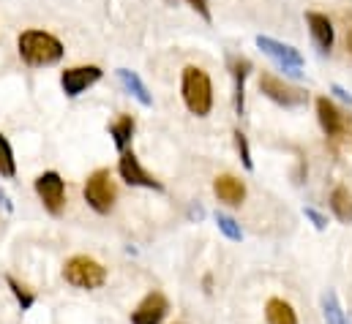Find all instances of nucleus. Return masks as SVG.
Returning a JSON list of instances; mask_svg holds the SVG:
<instances>
[{"label":"nucleus","instance_id":"obj_24","mask_svg":"<svg viewBox=\"0 0 352 324\" xmlns=\"http://www.w3.org/2000/svg\"><path fill=\"white\" fill-rule=\"evenodd\" d=\"M303 216L314 224V229H320V232L328 229V216H322L320 210H314V207H303Z\"/></svg>","mask_w":352,"mask_h":324},{"label":"nucleus","instance_id":"obj_18","mask_svg":"<svg viewBox=\"0 0 352 324\" xmlns=\"http://www.w3.org/2000/svg\"><path fill=\"white\" fill-rule=\"evenodd\" d=\"M331 210L342 224H352V191L347 185H336L331 194Z\"/></svg>","mask_w":352,"mask_h":324},{"label":"nucleus","instance_id":"obj_12","mask_svg":"<svg viewBox=\"0 0 352 324\" xmlns=\"http://www.w3.org/2000/svg\"><path fill=\"white\" fill-rule=\"evenodd\" d=\"M306 25H309V33H311V41L317 44V49L322 55H328L336 41V30H333V22L328 19V14L306 11Z\"/></svg>","mask_w":352,"mask_h":324},{"label":"nucleus","instance_id":"obj_28","mask_svg":"<svg viewBox=\"0 0 352 324\" xmlns=\"http://www.w3.org/2000/svg\"><path fill=\"white\" fill-rule=\"evenodd\" d=\"M188 218H197V221H199V218H205V210H202V207H191V210H188Z\"/></svg>","mask_w":352,"mask_h":324},{"label":"nucleus","instance_id":"obj_4","mask_svg":"<svg viewBox=\"0 0 352 324\" xmlns=\"http://www.w3.org/2000/svg\"><path fill=\"white\" fill-rule=\"evenodd\" d=\"M82 194H85V202L90 205L93 213L109 216L112 207H115V199H118V188H115V183H112L109 169H96V172H90Z\"/></svg>","mask_w":352,"mask_h":324},{"label":"nucleus","instance_id":"obj_22","mask_svg":"<svg viewBox=\"0 0 352 324\" xmlns=\"http://www.w3.org/2000/svg\"><path fill=\"white\" fill-rule=\"evenodd\" d=\"M16 174V159L11 150V142L0 134V177H14Z\"/></svg>","mask_w":352,"mask_h":324},{"label":"nucleus","instance_id":"obj_26","mask_svg":"<svg viewBox=\"0 0 352 324\" xmlns=\"http://www.w3.org/2000/svg\"><path fill=\"white\" fill-rule=\"evenodd\" d=\"M331 93H333L336 98H342L344 104H350V106H352V93L347 90V87H342L339 82H333V84H331Z\"/></svg>","mask_w":352,"mask_h":324},{"label":"nucleus","instance_id":"obj_14","mask_svg":"<svg viewBox=\"0 0 352 324\" xmlns=\"http://www.w3.org/2000/svg\"><path fill=\"white\" fill-rule=\"evenodd\" d=\"M230 71L235 80V115L243 117L246 115V80L252 74V60L246 58H230Z\"/></svg>","mask_w":352,"mask_h":324},{"label":"nucleus","instance_id":"obj_27","mask_svg":"<svg viewBox=\"0 0 352 324\" xmlns=\"http://www.w3.org/2000/svg\"><path fill=\"white\" fill-rule=\"evenodd\" d=\"M0 207H3L6 213H14V202H11V196H8L6 188H0Z\"/></svg>","mask_w":352,"mask_h":324},{"label":"nucleus","instance_id":"obj_1","mask_svg":"<svg viewBox=\"0 0 352 324\" xmlns=\"http://www.w3.org/2000/svg\"><path fill=\"white\" fill-rule=\"evenodd\" d=\"M16 52L19 58L33 66V69H47V66H55L63 60L66 49H63V41L47 30H22L19 38H16Z\"/></svg>","mask_w":352,"mask_h":324},{"label":"nucleus","instance_id":"obj_15","mask_svg":"<svg viewBox=\"0 0 352 324\" xmlns=\"http://www.w3.org/2000/svg\"><path fill=\"white\" fill-rule=\"evenodd\" d=\"M118 80L123 84V90H126L129 95H134L142 106H153V95H151L148 84L140 80L137 71H131V69H118Z\"/></svg>","mask_w":352,"mask_h":324},{"label":"nucleus","instance_id":"obj_8","mask_svg":"<svg viewBox=\"0 0 352 324\" xmlns=\"http://www.w3.org/2000/svg\"><path fill=\"white\" fill-rule=\"evenodd\" d=\"M118 174L129 183V185H134V188H151V191H164V185H162V180H156L142 163L140 159L134 156V150H126V153H120V159H118Z\"/></svg>","mask_w":352,"mask_h":324},{"label":"nucleus","instance_id":"obj_23","mask_svg":"<svg viewBox=\"0 0 352 324\" xmlns=\"http://www.w3.org/2000/svg\"><path fill=\"white\" fill-rule=\"evenodd\" d=\"M232 137H235V150H238V156H241V163H243V169H254V159H252V148H249V139H246V134L241 131V128H235L232 131Z\"/></svg>","mask_w":352,"mask_h":324},{"label":"nucleus","instance_id":"obj_6","mask_svg":"<svg viewBox=\"0 0 352 324\" xmlns=\"http://www.w3.org/2000/svg\"><path fill=\"white\" fill-rule=\"evenodd\" d=\"M260 93L265 98H270L273 104L287 106V109H298V106L309 104V93L303 87H295L289 82L278 80L276 74H263L260 77Z\"/></svg>","mask_w":352,"mask_h":324},{"label":"nucleus","instance_id":"obj_20","mask_svg":"<svg viewBox=\"0 0 352 324\" xmlns=\"http://www.w3.org/2000/svg\"><path fill=\"white\" fill-rule=\"evenodd\" d=\"M213 221H216L219 232H221L227 240H232V243H241V240H243V229H241V224H238L232 216H227V213L216 210V213H213Z\"/></svg>","mask_w":352,"mask_h":324},{"label":"nucleus","instance_id":"obj_17","mask_svg":"<svg viewBox=\"0 0 352 324\" xmlns=\"http://www.w3.org/2000/svg\"><path fill=\"white\" fill-rule=\"evenodd\" d=\"M265 322L267 324H298V314L295 308L281 300V297H270L265 303Z\"/></svg>","mask_w":352,"mask_h":324},{"label":"nucleus","instance_id":"obj_5","mask_svg":"<svg viewBox=\"0 0 352 324\" xmlns=\"http://www.w3.org/2000/svg\"><path fill=\"white\" fill-rule=\"evenodd\" d=\"M254 44H257V49H263L265 55H267L284 74H289L292 80H300V77H303V55H300L295 47L281 44V41H276V38H270V36H257Z\"/></svg>","mask_w":352,"mask_h":324},{"label":"nucleus","instance_id":"obj_9","mask_svg":"<svg viewBox=\"0 0 352 324\" xmlns=\"http://www.w3.org/2000/svg\"><path fill=\"white\" fill-rule=\"evenodd\" d=\"M314 106H317V120H320L325 137H328V139H342L344 131H347V115H344L328 95H320V98L314 101Z\"/></svg>","mask_w":352,"mask_h":324},{"label":"nucleus","instance_id":"obj_7","mask_svg":"<svg viewBox=\"0 0 352 324\" xmlns=\"http://www.w3.org/2000/svg\"><path fill=\"white\" fill-rule=\"evenodd\" d=\"M33 188H36V194H38V199H41V205L50 216L63 213V207H66V183L58 172H41L36 177Z\"/></svg>","mask_w":352,"mask_h":324},{"label":"nucleus","instance_id":"obj_2","mask_svg":"<svg viewBox=\"0 0 352 324\" xmlns=\"http://www.w3.org/2000/svg\"><path fill=\"white\" fill-rule=\"evenodd\" d=\"M180 95L191 115L208 117L213 109V84L199 66H186L180 71Z\"/></svg>","mask_w":352,"mask_h":324},{"label":"nucleus","instance_id":"obj_16","mask_svg":"<svg viewBox=\"0 0 352 324\" xmlns=\"http://www.w3.org/2000/svg\"><path fill=\"white\" fill-rule=\"evenodd\" d=\"M134 131H137V120L131 115H120L115 123H109V137L118 148V153H126L131 139H134Z\"/></svg>","mask_w":352,"mask_h":324},{"label":"nucleus","instance_id":"obj_3","mask_svg":"<svg viewBox=\"0 0 352 324\" xmlns=\"http://www.w3.org/2000/svg\"><path fill=\"white\" fill-rule=\"evenodd\" d=\"M63 281L74 289L93 292V289H101L107 284V267L101 262H96L93 256L77 253L63 264Z\"/></svg>","mask_w":352,"mask_h":324},{"label":"nucleus","instance_id":"obj_10","mask_svg":"<svg viewBox=\"0 0 352 324\" xmlns=\"http://www.w3.org/2000/svg\"><path fill=\"white\" fill-rule=\"evenodd\" d=\"M104 77V71L98 66H72L60 74V87L69 98H77L82 95L88 87H93L96 82Z\"/></svg>","mask_w":352,"mask_h":324},{"label":"nucleus","instance_id":"obj_19","mask_svg":"<svg viewBox=\"0 0 352 324\" xmlns=\"http://www.w3.org/2000/svg\"><path fill=\"white\" fill-rule=\"evenodd\" d=\"M322 316H325L328 324H352L350 319H347V314H344V308H342L339 294H336L333 289H328V292L322 294Z\"/></svg>","mask_w":352,"mask_h":324},{"label":"nucleus","instance_id":"obj_13","mask_svg":"<svg viewBox=\"0 0 352 324\" xmlns=\"http://www.w3.org/2000/svg\"><path fill=\"white\" fill-rule=\"evenodd\" d=\"M213 194L219 202H224L230 207H241L246 199V183L235 174H219L213 180Z\"/></svg>","mask_w":352,"mask_h":324},{"label":"nucleus","instance_id":"obj_21","mask_svg":"<svg viewBox=\"0 0 352 324\" xmlns=\"http://www.w3.org/2000/svg\"><path fill=\"white\" fill-rule=\"evenodd\" d=\"M6 286L11 289V294H14V300H16V305H19L22 311H30V308L36 305V294H33L28 286H22L14 275H6Z\"/></svg>","mask_w":352,"mask_h":324},{"label":"nucleus","instance_id":"obj_11","mask_svg":"<svg viewBox=\"0 0 352 324\" xmlns=\"http://www.w3.org/2000/svg\"><path fill=\"white\" fill-rule=\"evenodd\" d=\"M170 314V300L162 292H151L131 311V324H162Z\"/></svg>","mask_w":352,"mask_h":324},{"label":"nucleus","instance_id":"obj_25","mask_svg":"<svg viewBox=\"0 0 352 324\" xmlns=\"http://www.w3.org/2000/svg\"><path fill=\"white\" fill-rule=\"evenodd\" d=\"M186 3H188V5H191V8H194V11H197V14H199V16L205 19V22H210V19H213V14H210V5H208V0H186Z\"/></svg>","mask_w":352,"mask_h":324}]
</instances>
